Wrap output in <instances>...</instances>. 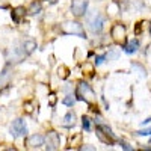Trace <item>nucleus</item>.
Here are the masks:
<instances>
[{"instance_id":"1","label":"nucleus","mask_w":151,"mask_h":151,"mask_svg":"<svg viewBox=\"0 0 151 151\" xmlns=\"http://www.w3.org/2000/svg\"><path fill=\"white\" fill-rule=\"evenodd\" d=\"M62 32L67 33V35H76V36H80V38H86L85 29L79 21H65L62 24Z\"/></svg>"},{"instance_id":"2","label":"nucleus","mask_w":151,"mask_h":151,"mask_svg":"<svg viewBox=\"0 0 151 151\" xmlns=\"http://www.w3.org/2000/svg\"><path fill=\"white\" fill-rule=\"evenodd\" d=\"M76 95L79 100H85V101H92L94 100V91L89 88V85L80 82L77 85V89H76Z\"/></svg>"},{"instance_id":"3","label":"nucleus","mask_w":151,"mask_h":151,"mask_svg":"<svg viewBox=\"0 0 151 151\" xmlns=\"http://www.w3.org/2000/svg\"><path fill=\"white\" fill-rule=\"evenodd\" d=\"M88 24H89V29L94 32V33H98L103 30V26H104V18L101 14L98 12H94L92 15H89L88 18Z\"/></svg>"},{"instance_id":"4","label":"nucleus","mask_w":151,"mask_h":151,"mask_svg":"<svg viewBox=\"0 0 151 151\" xmlns=\"http://www.w3.org/2000/svg\"><path fill=\"white\" fill-rule=\"evenodd\" d=\"M11 134L14 137H21V136L27 134V127H26L24 119L18 118V119H15L14 122L11 124Z\"/></svg>"},{"instance_id":"5","label":"nucleus","mask_w":151,"mask_h":151,"mask_svg":"<svg viewBox=\"0 0 151 151\" xmlns=\"http://www.w3.org/2000/svg\"><path fill=\"white\" fill-rule=\"evenodd\" d=\"M86 8H88V0H73L71 12L76 17H83L86 14Z\"/></svg>"},{"instance_id":"6","label":"nucleus","mask_w":151,"mask_h":151,"mask_svg":"<svg viewBox=\"0 0 151 151\" xmlns=\"http://www.w3.org/2000/svg\"><path fill=\"white\" fill-rule=\"evenodd\" d=\"M110 35L116 42H122L125 40V27L122 26V24H115V26L112 27Z\"/></svg>"},{"instance_id":"7","label":"nucleus","mask_w":151,"mask_h":151,"mask_svg":"<svg viewBox=\"0 0 151 151\" xmlns=\"http://www.w3.org/2000/svg\"><path fill=\"white\" fill-rule=\"evenodd\" d=\"M27 145L32 150L40 148L41 145H44V136H41V134H32L29 139H27Z\"/></svg>"},{"instance_id":"8","label":"nucleus","mask_w":151,"mask_h":151,"mask_svg":"<svg viewBox=\"0 0 151 151\" xmlns=\"http://www.w3.org/2000/svg\"><path fill=\"white\" fill-rule=\"evenodd\" d=\"M47 142H48L47 150H56L59 145V134L56 132H50L47 134Z\"/></svg>"},{"instance_id":"9","label":"nucleus","mask_w":151,"mask_h":151,"mask_svg":"<svg viewBox=\"0 0 151 151\" xmlns=\"http://www.w3.org/2000/svg\"><path fill=\"white\" fill-rule=\"evenodd\" d=\"M137 48H139V41H137V40H132V41H129L127 44L124 45V52L132 55V53L137 52Z\"/></svg>"},{"instance_id":"10","label":"nucleus","mask_w":151,"mask_h":151,"mask_svg":"<svg viewBox=\"0 0 151 151\" xmlns=\"http://www.w3.org/2000/svg\"><path fill=\"white\" fill-rule=\"evenodd\" d=\"M74 124H76V113L68 112L64 116V119H62V125H64V127H73Z\"/></svg>"},{"instance_id":"11","label":"nucleus","mask_w":151,"mask_h":151,"mask_svg":"<svg viewBox=\"0 0 151 151\" xmlns=\"http://www.w3.org/2000/svg\"><path fill=\"white\" fill-rule=\"evenodd\" d=\"M24 8L23 6H18V8H15L14 11H12V20H14L15 23H20L21 21V17H24Z\"/></svg>"},{"instance_id":"12","label":"nucleus","mask_w":151,"mask_h":151,"mask_svg":"<svg viewBox=\"0 0 151 151\" xmlns=\"http://www.w3.org/2000/svg\"><path fill=\"white\" fill-rule=\"evenodd\" d=\"M70 145H71V148H76V147L82 145V134L80 133H76L74 136H71L70 137Z\"/></svg>"},{"instance_id":"13","label":"nucleus","mask_w":151,"mask_h":151,"mask_svg":"<svg viewBox=\"0 0 151 151\" xmlns=\"http://www.w3.org/2000/svg\"><path fill=\"white\" fill-rule=\"evenodd\" d=\"M97 134H98V137H100V139H101L104 144H107V145H112V144H113V137H110V136L106 137V136H104L106 133H104L103 130H100L98 127H97Z\"/></svg>"},{"instance_id":"14","label":"nucleus","mask_w":151,"mask_h":151,"mask_svg":"<svg viewBox=\"0 0 151 151\" xmlns=\"http://www.w3.org/2000/svg\"><path fill=\"white\" fill-rule=\"evenodd\" d=\"M40 11H41V3H40V2H33V3L30 5L29 14L35 15V14H40Z\"/></svg>"},{"instance_id":"15","label":"nucleus","mask_w":151,"mask_h":151,"mask_svg":"<svg viewBox=\"0 0 151 151\" xmlns=\"http://www.w3.org/2000/svg\"><path fill=\"white\" fill-rule=\"evenodd\" d=\"M23 47L26 48V53L29 55V53H32V52H33V48H36V44H35V41H26Z\"/></svg>"},{"instance_id":"16","label":"nucleus","mask_w":151,"mask_h":151,"mask_svg":"<svg viewBox=\"0 0 151 151\" xmlns=\"http://www.w3.org/2000/svg\"><path fill=\"white\" fill-rule=\"evenodd\" d=\"M82 70H83V74H88V76H92L94 73V67L91 64H88V62L82 65Z\"/></svg>"},{"instance_id":"17","label":"nucleus","mask_w":151,"mask_h":151,"mask_svg":"<svg viewBox=\"0 0 151 151\" xmlns=\"http://www.w3.org/2000/svg\"><path fill=\"white\" fill-rule=\"evenodd\" d=\"M58 74H59L60 79H67L70 73H68V68H67V67H60V68L58 70Z\"/></svg>"},{"instance_id":"18","label":"nucleus","mask_w":151,"mask_h":151,"mask_svg":"<svg viewBox=\"0 0 151 151\" xmlns=\"http://www.w3.org/2000/svg\"><path fill=\"white\" fill-rule=\"evenodd\" d=\"M74 101H76V100L73 98V95H68L67 98H64V101H62V103L67 104V106H73V104H74Z\"/></svg>"},{"instance_id":"19","label":"nucleus","mask_w":151,"mask_h":151,"mask_svg":"<svg viewBox=\"0 0 151 151\" xmlns=\"http://www.w3.org/2000/svg\"><path fill=\"white\" fill-rule=\"evenodd\" d=\"M82 121H83V122H82V124H83V129H85V130H89V127H91V125H89V119H88L86 116H83Z\"/></svg>"},{"instance_id":"20","label":"nucleus","mask_w":151,"mask_h":151,"mask_svg":"<svg viewBox=\"0 0 151 151\" xmlns=\"http://www.w3.org/2000/svg\"><path fill=\"white\" fill-rule=\"evenodd\" d=\"M137 134H141V136H150V134H151V127H150V129H145V130H141V132H137Z\"/></svg>"},{"instance_id":"21","label":"nucleus","mask_w":151,"mask_h":151,"mask_svg":"<svg viewBox=\"0 0 151 151\" xmlns=\"http://www.w3.org/2000/svg\"><path fill=\"white\" fill-rule=\"evenodd\" d=\"M24 109H26V112H27V113H32V110H33L32 103H24Z\"/></svg>"},{"instance_id":"22","label":"nucleus","mask_w":151,"mask_h":151,"mask_svg":"<svg viewBox=\"0 0 151 151\" xmlns=\"http://www.w3.org/2000/svg\"><path fill=\"white\" fill-rule=\"evenodd\" d=\"M142 24H144V21H141V23H137V24H136V29H134V32H136V33H141Z\"/></svg>"},{"instance_id":"23","label":"nucleus","mask_w":151,"mask_h":151,"mask_svg":"<svg viewBox=\"0 0 151 151\" xmlns=\"http://www.w3.org/2000/svg\"><path fill=\"white\" fill-rule=\"evenodd\" d=\"M104 55H101V56H98L97 59H95V62H97V65H100V64H103V60H104Z\"/></svg>"},{"instance_id":"24","label":"nucleus","mask_w":151,"mask_h":151,"mask_svg":"<svg viewBox=\"0 0 151 151\" xmlns=\"http://www.w3.org/2000/svg\"><path fill=\"white\" fill-rule=\"evenodd\" d=\"M121 145H122V148H124V150H133L132 147H129V145L125 144V142H121Z\"/></svg>"},{"instance_id":"25","label":"nucleus","mask_w":151,"mask_h":151,"mask_svg":"<svg viewBox=\"0 0 151 151\" xmlns=\"http://www.w3.org/2000/svg\"><path fill=\"white\" fill-rule=\"evenodd\" d=\"M55 101H56V98H55V95L52 94V95H50V103H52V104H55Z\"/></svg>"},{"instance_id":"26","label":"nucleus","mask_w":151,"mask_h":151,"mask_svg":"<svg viewBox=\"0 0 151 151\" xmlns=\"http://www.w3.org/2000/svg\"><path fill=\"white\" fill-rule=\"evenodd\" d=\"M47 2H50V3H56L58 0H47Z\"/></svg>"},{"instance_id":"27","label":"nucleus","mask_w":151,"mask_h":151,"mask_svg":"<svg viewBox=\"0 0 151 151\" xmlns=\"http://www.w3.org/2000/svg\"><path fill=\"white\" fill-rule=\"evenodd\" d=\"M150 144H151V141H150Z\"/></svg>"}]
</instances>
